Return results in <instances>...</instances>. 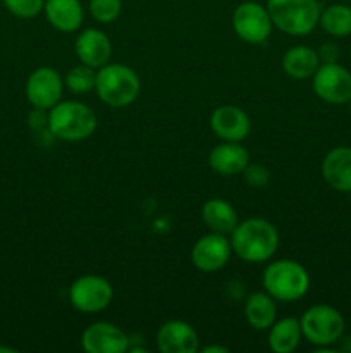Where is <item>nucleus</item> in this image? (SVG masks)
<instances>
[{
  "label": "nucleus",
  "instance_id": "13",
  "mask_svg": "<svg viewBox=\"0 0 351 353\" xmlns=\"http://www.w3.org/2000/svg\"><path fill=\"white\" fill-rule=\"evenodd\" d=\"M157 348L162 353H196L200 350V338L195 327L181 319H171L157 331Z\"/></svg>",
  "mask_w": 351,
  "mask_h": 353
},
{
  "label": "nucleus",
  "instance_id": "5",
  "mask_svg": "<svg viewBox=\"0 0 351 353\" xmlns=\"http://www.w3.org/2000/svg\"><path fill=\"white\" fill-rule=\"evenodd\" d=\"M272 24L291 37H305L312 33L320 19L319 0H267Z\"/></svg>",
  "mask_w": 351,
  "mask_h": 353
},
{
  "label": "nucleus",
  "instance_id": "1",
  "mask_svg": "<svg viewBox=\"0 0 351 353\" xmlns=\"http://www.w3.org/2000/svg\"><path fill=\"white\" fill-rule=\"evenodd\" d=\"M233 254L248 264L270 261L279 247L277 228L264 217H248L231 233Z\"/></svg>",
  "mask_w": 351,
  "mask_h": 353
},
{
  "label": "nucleus",
  "instance_id": "31",
  "mask_svg": "<svg viewBox=\"0 0 351 353\" xmlns=\"http://www.w3.org/2000/svg\"><path fill=\"white\" fill-rule=\"evenodd\" d=\"M348 103H350V112H351V100H350V102H348Z\"/></svg>",
  "mask_w": 351,
  "mask_h": 353
},
{
  "label": "nucleus",
  "instance_id": "27",
  "mask_svg": "<svg viewBox=\"0 0 351 353\" xmlns=\"http://www.w3.org/2000/svg\"><path fill=\"white\" fill-rule=\"evenodd\" d=\"M241 174H243L244 181L253 186V188H264V186L268 185V179H270V172L262 164H248Z\"/></svg>",
  "mask_w": 351,
  "mask_h": 353
},
{
  "label": "nucleus",
  "instance_id": "6",
  "mask_svg": "<svg viewBox=\"0 0 351 353\" xmlns=\"http://www.w3.org/2000/svg\"><path fill=\"white\" fill-rule=\"evenodd\" d=\"M299 326L303 338L308 343L319 348H327L343 338L344 317L334 307L319 303L303 312Z\"/></svg>",
  "mask_w": 351,
  "mask_h": 353
},
{
  "label": "nucleus",
  "instance_id": "19",
  "mask_svg": "<svg viewBox=\"0 0 351 353\" xmlns=\"http://www.w3.org/2000/svg\"><path fill=\"white\" fill-rule=\"evenodd\" d=\"M320 64L319 52L308 45H295L282 55V71L298 81L312 78Z\"/></svg>",
  "mask_w": 351,
  "mask_h": 353
},
{
  "label": "nucleus",
  "instance_id": "17",
  "mask_svg": "<svg viewBox=\"0 0 351 353\" xmlns=\"http://www.w3.org/2000/svg\"><path fill=\"white\" fill-rule=\"evenodd\" d=\"M209 164L220 176H236L250 164V154L241 141H222L209 154Z\"/></svg>",
  "mask_w": 351,
  "mask_h": 353
},
{
  "label": "nucleus",
  "instance_id": "18",
  "mask_svg": "<svg viewBox=\"0 0 351 353\" xmlns=\"http://www.w3.org/2000/svg\"><path fill=\"white\" fill-rule=\"evenodd\" d=\"M43 12L48 24L62 33L79 30L85 19V9L79 0H45Z\"/></svg>",
  "mask_w": 351,
  "mask_h": 353
},
{
  "label": "nucleus",
  "instance_id": "23",
  "mask_svg": "<svg viewBox=\"0 0 351 353\" xmlns=\"http://www.w3.org/2000/svg\"><path fill=\"white\" fill-rule=\"evenodd\" d=\"M320 28L334 38L351 34V7L346 3H332L320 12Z\"/></svg>",
  "mask_w": 351,
  "mask_h": 353
},
{
  "label": "nucleus",
  "instance_id": "21",
  "mask_svg": "<svg viewBox=\"0 0 351 353\" xmlns=\"http://www.w3.org/2000/svg\"><path fill=\"white\" fill-rule=\"evenodd\" d=\"M277 317L275 300L267 292H253L244 300V319L253 330L267 331Z\"/></svg>",
  "mask_w": 351,
  "mask_h": 353
},
{
  "label": "nucleus",
  "instance_id": "29",
  "mask_svg": "<svg viewBox=\"0 0 351 353\" xmlns=\"http://www.w3.org/2000/svg\"><path fill=\"white\" fill-rule=\"evenodd\" d=\"M203 352L205 353H227L229 352V348L219 347V345H210V347L203 348Z\"/></svg>",
  "mask_w": 351,
  "mask_h": 353
},
{
  "label": "nucleus",
  "instance_id": "22",
  "mask_svg": "<svg viewBox=\"0 0 351 353\" xmlns=\"http://www.w3.org/2000/svg\"><path fill=\"white\" fill-rule=\"evenodd\" d=\"M268 347L274 353H291L298 348L299 340L303 338L299 319L284 317L268 327Z\"/></svg>",
  "mask_w": 351,
  "mask_h": 353
},
{
  "label": "nucleus",
  "instance_id": "30",
  "mask_svg": "<svg viewBox=\"0 0 351 353\" xmlns=\"http://www.w3.org/2000/svg\"><path fill=\"white\" fill-rule=\"evenodd\" d=\"M0 352H3V353H14L16 350H14V348H7V347H0Z\"/></svg>",
  "mask_w": 351,
  "mask_h": 353
},
{
  "label": "nucleus",
  "instance_id": "15",
  "mask_svg": "<svg viewBox=\"0 0 351 353\" xmlns=\"http://www.w3.org/2000/svg\"><path fill=\"white\" fill-rule=\"evenodd\" d=\"M74 50L81 64L93 69H100L110 61L112 43L109 37L98 28H88L81 31L74 41Z\"/></svg>",
  "mask_w": 351,
  "mask_h": 353
},
{
  "label": "nucleus",
  "instance_id": "12",
  "mask_svg": "<svg viewBox=\"0 0 351 353\" xmlns=\"http://www.w3.org/2000/svg\"><path fill=\"white\" fill-rule=\"evenodd\" d=\"M81 347L86 353H124L129 348V336L116 324L100 321L83 331Z\"/></svg>",
  "mask_w": 351,
  "mask_h": 353
},
{
  "label": "nucleus",
  "instance_id": "25",
  "mask_svg": "<svg viewBox=\"0 0 351 353\" xmlns=\"http://www.w3.org/2000/svg\"><path fill=\"white\" fill-rule=\"evenodd\" d=\"M88 10L100 24H110L120 16L123 0H89Z\"/></svg>",
  "mask_w": 351,
  "mask_h": 353
},
{
  "label": "nucleus",
  "instance_id": "26",
  "mask_svg": "<svg viewBox=\"0 0 351 353\" xmlns=\"http://www.w3.org/2000/svg\"><path fill=\"white\" fill-rule=\"evenodd\" d=\"M3 6L12 16L21 19H33L43 12L45 0H3Z\"/></svg>",
  "mask_w": 351,
  "mask_h": 353
},
{
  "label": "nucleus",
  "instance_id": "3",
  "mask_svg": "<svg viewBox=\"0 0 351 353\" xmlns=\"http://www.w3.org/2000/svg\"><path fill=\"white\" fill-rule=\"evenodd\" d=\"M264 290L277 302H298L310 290L308 271L292 259H279L265 268Z\"/></svg>",
  "mask_w": 351,
  "mask_h": 353
},
{
  "label": "nucleus",
  "instance_id": "7",
  "mask_svg": "<svg viewBox=\"0 0 351 353\" xmlns=\"http://www.w3.org/2000/svg\"><path fill=\"white\" fill-rule=\"evenodd\" d=\"M114 299V288L105 278L86 274L74 279L69 288V302L78 312L96 314L105 310Z\"/></svg>",
  "mask_w": 351,
  "mask_h": 353
},
{
  "label": "nucleus",
  "instance_id": "14",
  "mask_svg": "<svg viewBox=\"0 0 351 353\" xmlns=\"http://www.w3.org/2000/svg\"><path fill=\"white\" fill-rule=\"evenodd\" d=\"M210 130L222 141H243L251 131V121L241 107L220 105L210 116Z\"/></svg>",
  "mask_w": 351,
  "mask_h": 353
},
{
  "label": "nucleus",
  "instance_id": "9",
  "mask_svg": "<svg viewBox=\"0 0 351 353\" xmlns=\"http://www.w3.org/2000/svg\"><path fill=\"white\" fill-rule=\"evenodd\" d=\"M315 95L330 105H344L351 100V72L337 62L320 64L312 76Z\"/></svg>",
  "mask_w": 351,
  "mask_h": 353
},
{
  "label": "nucleus",
  "instance_id": "11",
  "mask_svg": "<svg viewBox=\"0 0 351 353\" xmlns=\"http://www.w3.org/2000/svg\"><path fill=\"white\" fill-rule=\"evenodd\" d=\"M233 248L226 234L212 233L203 234L195 241L191 248V262L198 271L212 274L220 271L229 262Z\"/></svg>",
  "mask_w": 351,
  "mask_h": 353
},
{
  "label": "nucleus",
  "instance_id": "32",
  "mask_svg": "<svg viewBox=\"0 0 351 353\" xmlns=\"http://www.w3.org/2000/svg\"><path fill=\"white\" fill-rule=\"evenodd\" d=\"M326 2H330V0H326Z\"/></svg>",
  "mask_w": 351,
  "mask_h": 353
},
{
  "label": "nucleus",
  "instance_id": "8",
  "mask_svg": "<svg viewBox=\"0 0 351 353\" xmlns=\"http://www.w3.org/2000/svg\"><path fill=\"white\" fill-rule=\"evenodd\" d=\"M233 28L240 40L250 45H262L268 40L274 24H272L267 7L248 0L234 9Z\"/></svg>",
  "mask_w": 351,
  "mask_h": 353
},
{
  "label": "nucleus",
  "instance_id": "4",
  "mask_svg": "<svg viewBox=\"0 0 351 353\" xmlns=\"http://www.w3.org/2000/svg\"><path fill=\"white\" fill-rule=\"evenodd\" d=\"M95 92L105 105L112 109H123L138 99L141 92V81L129 65L107 62L96 71Z\"/></svg>",
  "mask_w": 351,
  "mask_h": 353
},
{
  "label": "nucleus",
  "instance_id": "28",
  "mask_svg": "<svg viewBox=\"0 0 351 353\" xmlns=\"http://www.w3.org/2000/svg\"><path fill=\"white\" fill-rule=\"evenodd\" d=\"M319 57L322 64H329V62H337L341 57L339 47H337L334 41H327V43H322V47L319 48Z\"/></svg>",
  "mask_w": 351,
  "mask_h": 353
},
{
  "label": "nucleus",
  "instance_id": "16",
  "mask_svg": "<svg viewBox=\"0 0 351 353\" xmlns=\"http://www.w3.org/2000/svg\"><path fill=\"white\" fill-rule=\"evenodd\" d=\"M320 171L330 188L351 193V147H336L327 152Z\"/></svg>",
  "mask_w": 351,
  "mask_h": 353
},
{
  "label": "nucleus",
  "instance_id": "24",
  "mask_svg": "<svg viewBox=\"0 0 351 353\" xmlns=\"http://www.w3.org/2000/svg\"><path fill=\"white\" fill-rule=\"evenodd\" d=\"M95 81H96V71L93 68L86 64H78L74 68L69 69V72L65 74L64 85L67 86V90L74 95H86L92 90H95Z\"/></svg>",
  "mask_w": 351,
  "mask_h": 353
},
{
  "label": "nucleus",
  "instance_id": "2",
  "mask_svg": "<svg viewBox=\"0 0 351 353\" xmlns=\"http://www.w3.org/2000/svg\"><path fill=\"white\" fill-rule=\"evenodd\" d=\"M47 126L52 137L62 141H83L96 130V114L76 100H61L48 110Z\"/></svg>",
  "mask_w": 351,
  "mask_h": 353
},
{
  "label": "nucleus",
  "instance_id": "20",
  "mask_svg": "<svg viewBox=\"0 0 351 353\" xmlns=\"http://www.w3.org/2000/svg\"><path fill=\"white\" fill-rule=\"evenodd\" d=\"M202 219L212 233L231 234L237 226V212L227 200L210 199L202 207Z\"/></svg>",
  "mask_w": 351,
  "mask_h": 353
},
{
  "label": "nucleus",
  "instance_id": "10",
  "mask_svg": "<svg viewBox=\"0 0 351 353\" xmlns=\"http://www.w3.org/2000/svg\"><path fill=\"white\" fill-rule=\"evenodd\" d=\"M64 79L55 69L48 65L34 69L26 79L24 93L31 105L36 110H50L62 100Z\"/></svg>",
  "mask_w": 351,
  "mask_h": 353
}]
</instances>
